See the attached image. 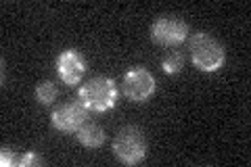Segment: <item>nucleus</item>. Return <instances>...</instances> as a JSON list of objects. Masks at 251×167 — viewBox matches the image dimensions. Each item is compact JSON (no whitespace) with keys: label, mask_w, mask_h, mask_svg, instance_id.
Instances as JSON below:
<instances>
[{"label":"nucleus","mask_w":251,"mask_h":167,"mask_svg":"<svg viewBox=\"0 0 251 167\" xmlns=\"http://www.w3.org/2000/svg\"><path fill=\"white\" fill-rule=\"evenodd\" d=\"M0 165H2V167H13V165H19V157H15L13 150H9V148H2V150H0Z\"/></svg>","instance_id":"obj_12"},{"label":"nucleus","mask_w":251,"mask_h":167,"mask_svg":"<svg viewBox=\"0 0 251 167\" xmlns=\"http://www.w3.org/2000/svg\"><path fill=\"white\" fill-rule=\"evenodd\" d=\"M57 73L63 79V84L75 86L82 82L86 73V61L75 48H65L57 57Z\"/></svg>","instance_id":"obj_7"},{"label":"nucleus","mask_w":251,"mask_h":167,"mask_svg":"<svg viewBox=\"0 0 251 167\" xmlns=\"http://www.w3.org/2000/svg\"><path fill=\"white\" fill-rule=\"evenodd\" d=\"M44 157L38 153H25L23 157H19V167H34V165H44Z\"/></svg>","instance_id":"obj_11"},{"label":"nucleus","mask_w":251,"mask_h":167,"mask_svg":"<svg viewBox=\"0 0 251 167\" xmlns=\"http://www.w3.org/2000/svg\"><path fill=\"white\" fill-rule=\"evenodd\" d=\"M75 136H77V140H80V144L86 146V148H99V146L105 144V130L100 128L99 123L88 121V119L77 128Z\"/></svg>","instance_id":"obj_8"},{"label":"nucleus","mask_w":251,"mask_h":167,"mask_svg":"<svg viewBox=\"0 0 251 167\" xmlns=\"http://www.w3.org/2000/svg\"><path fill=\"white\" fill-rule=\"evenodd\" d=\"M57 94H59L57 86H54L52 82H49V79L36 86V98H38L40 105H52V102L57 100Z\"/></svg>","instance_id":"obj_10"},{"label":"nucleus","mask_w":251,"mask_h":167,"mask_svg":"<svg viewBox=\"0 0 251 167\" xmlns=\"http://www.w3.org/2000/svg\"><path fill=\"white\" fill-rule=\"evenodd\" d=\"M113 155L124 165H136L147 157V138L136 125H126L113 138Z\"/></svg>","instance_id":"obj_3"},{"label":"nucleus","mask_w":251,"mask_h":167,"mask_svg":"<svg viewBox=\"0 0 251 167\" xmlns=\"http://www.w3.org/2000/svg\"><path fill=\"white\" fill-rule=\"evenodd\" d=\"M188 36V25L178 15H161L151 25V38L153 42L161 46H176L184 42Z\"/></svg>","instance_id":"obj_5"},{"label":"nucleus","mask_w":251,"mask_h":167,"mask_svg":"<svg viewBox=\"0 0 251 167\" xmlns=\"http://www.w3.org/2000/svg\"><path fill=\"white\" fill-rule=\"evenodd\" d=\"M77 98H80L88 111H97V113H105V111L113 109L117 102V86L111 77H92L86 84L80 86L77 90Z\"/></svg>","instance_id":"obj_2"},{"label":"nucleus","mask_w":251,"mask_h":167,"mask_svg":"<svg viewBox=\"0 0 251 167\" xmlns=\"http://www.w3.org/2000/svg\"><path fill=\"white\" fill-rule=\"evenodd\" d=\"M86 119H88V107H86L80 98L63 102L50 115L52 125L59 132H65V134H75L77 128H80Z\"/></svg>","instance_id":"obj_6"},{"label":"nucleus","mask_w":251,"mask_h":167,"mask_svg":"<svg viewBox=\"0 0 251 167\" xmlns=\"http://www.w3.org/2000/svg\"><path fill=\"white\" fill-rule=\"evenodd\" d=\"M122 90L126 94V98L132 100V102H147L155 94L157 82H155L153 73L147 67L136 65V67H132L124 73Z\"/></svg>","instance_id":"obj_4"},{"label":"nucleus","mask_w":251,"mask_h":167,"mask_svg":"<svg viewBox=\"0 0 251 167\" xmlns=\"http://www.w3.org/2000/svg\"><path fill=\"white\" fill-rule=\"evenodd\" d=\"M188 48H191L193 65L199 71L211 73V71H218L224 65V59H226L224 46L207 31H195L191 42H188Z\"/></svg>","instance_id":"obj_1"},{"label":"nucleus","mask_w":251,"mask_h":167,"mask_svg":"<svg viewBox=\"0 0 251 167\" xmlns=\"http://www.w3.org/2000/svg\"><path fill=\"white\" fill-rule=\"evenodd\" d=\"M161 67H163V71H166L168 75L180 73V71H182V67H184V57H182V52H180V50H170L166 57H163Z\"/></svg>","instance_id":"obj_9"}]
</instances>
